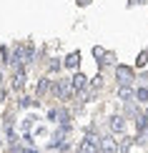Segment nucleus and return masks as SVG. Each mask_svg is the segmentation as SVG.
<instances>
[{
  "mask_svg": "<svg viewBox=\"0 0 148 153\" xmlns=\"http://www.w3.org/2000/svg\"><path fill=\"white\" fill-rule=\"evenodd\" d=\"M108 128H111L113 133H123V131H126V118H123V116H111Z\"/></svg>",
  "mask_w": 148,
  "mask_h": 153,
  "instance_id": "nucleus-5",
  "label": "nucleus"
},
{
  "mask_svg": "<svg viewBox=\"0 0 148 153\" xmlns=\"http://www.w3.org/2000/svg\"><path fill=\"white\" fill-rule=\"evenodd\" d=\"M100 151H103V153H118V141H115L113 136L100 138Z\"/></svg>",
  "mask_w": 148,
  "mask_h": 153,
  "instance_id": "nucleus-4",
  "label": "nucleus"
},
{
  "mask_svg": "<svg viewBox=\"0 0 148 153\" xmlns=\"http://www.w3.org/2000/svg\"><path fill=\"white\" fill-rule=\"evenodd\" d=\"M128 148H131V138H123L118 143V153H128Z\"/></svg>",
  "mask_w": 148,
  "mask_h": 153,
  "instance_id": "nucleus-13",
  "label": "nucleus"
},
{
  "mask_svg": "<svg viewBox=\"0 0 148 153\" xmlns=\"http://www.w3.org/2000/svg\"><path fill=\"white\" fill-rule=\"evenodd\" d=\"M143 118H146V120H148V108H146V113H143Z\"/></svg>",
  "mask_w": 148,
  "mask_h": 153,
  "instance_id": "nucleus-21",
  "label": "nucleus"
},
{
  "mask_svg": "<svg viewBox=\"0 0 148 153\" xmlns=\"http://www.w3.org/2000/svg\"><path fill=\"white\" fill-rule=\"evenodd\" d=\"M136 3H146V0H131V5H136Z\"/></svg>",
  "mask_w": 148,
  "mask_h": 153,
  "instance_id": "nucleus-19",
  "label": "nucleus"
},
{
  "mask_svg": "<svg viewBox=\"0 0 148 153\" xmlns=\"http://www.w3.org/2000/svg\"><path fill=\"white\" fill-rule=\"evenodd\" d=\"M146 60H148V50H143V53L138 55V65H146Z\"/></svg>",
  "mask_w": 148,
  "mask_h": 153,
  "instance_id": "nucleus-14",
  "label": "nucleus"
},
{
  "mask_svg": "<svg viewBox=\"0 0 148 153\" xmlns=\"http://www.w3.org/2000/svg\"><path fill=\"white\" fill-rule=\"evenodd\" d=\"M115 80H118V85H131L133 83V71L128 65H118L115 68Z\"/></svg>",
  "mask_w": 148,
  "mask_h": 153,
  "instance_id": "nucleus-3",
  "label": "nucleus"
},
{
  "mask_svg": "<svg viewBox=\"0 0 148 153\" xmlns=\"http://www.w3.org/2000/svg\"><path fill=\"white\" fill-rule=\"evenodd\" d=\"M136 100L138 103H148V88H138L136 91Z\"/></svg>",
  "mask_w": 148,
  "mask_h": 153,
  "instance_id": "nucleus-10",
  "label": "nucleus"
},
{
  "mask_svg": "<svg viewBox=\"0 0 148 153\" xmlns=\"http://www.w3.org/2000/svg\"><path fill=\"white\" fill-rule=\"evenodd\" d=\"M33 120H35V118H25V123H23V128H25V131H28V128H33Z\"/></svg>",
  "mask_w": 148,
  "mask_h": 153,
  "instance_id": "nucleus-17",
  "label": "nucleus"
},
{
  "mask_svg": "<svg viewBox=\"0 0 148 153\" xmlns=\"http://www.w3.org/2000/svg\"><path fill=\"white\" fill-rule=\"evenodd\" d=\"M58 68H60V63H58V60H53V63H50V73H55Z\"/></svg>",
  "mask_w": 148,
  "mask_h": 153,
  "instance_id": "nucleus-18",
  "label": "nucleus"
},
{
  "mask_svg": "<svg viewBox=\"0 0 148 153\" xmlns=\"http://www.w3.org/2000/svg\"><path fill=\"white\" fill-rule=\"evenodd\" d=\"M93 55H95V58H106V50H103V48H93Z\"/></svg>",
  "mask_w": 148,
  "mask_h": 153,
  "instance_id": "nucleus-15",
  "label": "nucleus"
},
{
  "mask_svg": "<svg viewBox=\"0 0 148 153\" xmlns=\"http://www.w3.org/2000/svg\"><path fill=\"white\" fill-rule=\"evenodd\" d=\"M146 128H148V120H146L143 116H136V131H138V133H143Z\"/></svg>",
  "mask_w": 148,
  "mask_h": 153,
  "instance_id": "nucleus-11",
  "label": "nucleus"
},
{
  "mask_svg": "<svg viewBox=\"0 0 148 153\" xmlns=\"http://www.w3.org/2000/svg\"><path fill=\"white\" fill-rule=\"evenodd\" d=\"M33 103H35V100H30V98H23V100H20V108H28V105H33Z\"/></svg>",
  "mask_w": 148,
  "mask_h": 153,
  "instance_id": "nucleus-16",
  "label": "nucleus"
},
{
  "mask_svg": "<svg viewBox=\"0 0 148 153\" xmlns=\"http://www.w3.org/2000/svg\"><path fill=\"white\" fill-rule=\"evenodd\" d=\"M70 85H73V91L78 93V91H86V85H88V78L83 73H75L73 78H70Z\"/></svg>",
  "mask_w": 148,
  "mask_h": 153,
  "instance_id": "nucleus-7",
  "label": "nucleus"
},
{
  "mask_svg": "<svg viewBox=\"0 0 148 153\" xmlns=\"http://www.w3.org/2000/svg\"><path fill=\"white\" fill-rule=\"evenodd\" d=\"M118 98L123 100V103H133V100H136V91H133L131 85H120L118 88Z\"/></svg>",
  "mask_w": 148,
  "mask_h": 153,
  "instance_id": "nucleus-6",
  "label": "nucleus"
},
{
  "mask_svg": "<svg viewBox=\"0 0 148 153\" xmlns=\"http://www.w3.org/2000/svg\"><path fill=\"white\" fill-rule=\"evenodd\" d=\"M78 63H80V53H70L68 58L63 60V65L70 68V71H75V68H78Z\"/></svg>",
  "mask_w": 148,
  "mask_h": 153,
  "instance_id": "nucleus-8",
  "label": "nucleus"
},
{
  "mask_svg": "<svg viewBox=\"0 0 148 153\" xmlns=\"http://www.w3.org/2000/svg\"><path fill=\"white\" fill-rule=\"evenodd\" d=\"M53 93H55L58 100H68V98H73L75 91H73V85H70V78H58V80L53 83Z\"/></svg>",
  "mask_w": 148,
  "mask_h": 153,
  "instance_id": "nucleus-1",
  "label": "nucleus"
},
{
  "mask_svg": "<svg viewBox=\"0 0 148 153\" xmlns=\"http://www.w3.org/2000/svg\"><path fill=\"white\" fill-rule=\"evenodd\" d=\"M0 85H3V71H0Z\"/></svg>",
  "mask_w": 148,
  "mask_h": 153,
  "instance_id": "nucleus-22",
  "label": "nucleus"
},
{
  "mask_svg": "<svg viewBox=\"0 0 148 153\" xmlns=\"http://www.w3.org/2000/svg\"><path fill=\"white\" fill-rule=\"evenodd\" d=\"M98 151H100V138L95 136V133H88V136L83 138L78 153H98Z\"/></svg>",
  "mask_w": 148,
  "mask_h": 153,
  "instance_id": "nucleus-2",
  "label": "nucleus"
},
{
  "mask_svg": "<svg viewBox=\"0 0 148 153\" xmlns=\"http://www.w3.org/2000/svg\"><path fill=\"white\" fill-rule=\"evenodd\" d=\"M23 85H25V71H23V68H18V71H15V78H13V88L20 91Z\"/></svg>",
  "mask_w": 148,
  "mask_h": 153,
  "instance_id": "nucleus-9",
  "label": "nucleus"
},
{
  "mask_svg": "<svg viewBox=\"0 0 148 153\" xmlns=\"http://www.w3.org/2000/svg\"><path fill=\"white\" fill-rule=\"evenodd\" d=\"M78 3H80V5H88V3H91V0H78Z\"/></svg>",
  "mask_w": 148,
  "mask_h": 153,
  "instance_id": "nucleus-20",
  "label": "nucleus"
},
{
  "mask_svg": "<svg viewBox=\"0 0 148 153\" xmlns=\"http://www.w3.org/2000/svg\"><path fill=\"white\" fill-rule=\"evenodd\" d=\"M48 88H50V80L48 78H40V83H38V95L48 93Z\"/></svg>",
  "mask_w": 148,
  "mask_h": 153,
  "instance_id": "nucleus-12",
  "label": "nucleus"
}]
</instances>
